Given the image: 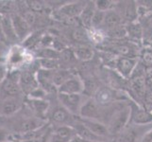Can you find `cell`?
<instances>
[{
	"mask_svg": "<svg viewBox=\"0 0 152 142\" xmlns=\"http://www.w3.org/2000/svg\"><path fill=\"white\" fill-rule=\"evenodd\" d=\"M32 63V60H28V54L24 46L14 45L12 46L6 56V65L9 70L19 69L20 67Z\"/></svg>",
	"mask_w": 152,
	"mask_h": 142,
	"instance_id": "obj_2",
	"label": "cell"
},
{
	"mask_svg": "<svg viewBox=\"0 0 152 142\" xmlns=\"http://www.w3.org/2000/svg\"><path fill=\"white\" fill-rule=\"evenodd\" d=\"M48 117L50 121L49 123L52 126H55V127L62 125L74 126L77 118V117L72 115L70 112H68L61 104L56 105L53 108L49 109Z\"/></svg>",
	"mask_w": 152,
	"mask_h": 142,
	"instance_id": "obj_4",
	"label": "cell"
},
{
	"mask_svg": "<svg viewBox=\"0 0 152 142\" xmlns=\"http://www.w3.org/2000/svg\"><path fill=\"white\" fill-rule=\"evenodd\" d=\"M27 96H28V99H45V98L48 96V92L41 86H38L37 88L33 89V90L29 94H28Z\"/></svg>",
	"mask_w": 152,
	"mask_h": 142,
	"instance_id": "obj_34",
	"label": "cell"
},
{
	"mask_svg": "<svg viewBox=\"0 0 152 142\" xmlns=\"http://www.w3.org/2000/svg\"><path fill=\"white\" fill-rule=\"evenodd\" d=\"M104 18H105V13L96 10L95 14H94L93 19H92L91 29H101L103 26V22H104Z\"/></svg>",
	"mask_w": 152,
	"mask_h": 142,
	"instance_id": "obj_31",
	"label": "cell"
},
{
	"mask_svg": "<svg viewBox=\"0 0 152 142\" xmlns=\"http://www.w3.org/2000/svg\"><path fill=\"white\" fill-rule=\"evenodd\" d=\"M28 6L29 7L30 10L31 12H41L42 10H43L44 6H43V4H42L41 2L39 1H28Z\"/></svg>",
	"mask_w": 152,
	"mask_h": 142,
	"instance_id": "obj_36",
	"label": "cell"
},
{
	"mask_svg": "<svg viewBox=\"0 0 152 142\" xmlns=\"http://www.w3.org/2000/svg\"><path fill=\"white\" fill-rule=\"evenodd\" d=\"M85 85L81 79L76 74L67 80L58 88V93L61 94H82L84 92Z\"/></svg>",
	"mask_w": 152,
	"mask_h": 142,
	"instance_id": "obj_11",
	"label": "cell"
},
{
	"mask_svg": "<svg viewBox=\"0 0 152 142\" xmlns=\"http://www.w3.org/2000/svg\"><path fill=\"white\" fill-rule=\"evenodd\" d=\"M151 111H152V110H151Z\"/></svg>",
	"mask_w": 152,
	"mask_h": 142,
	"instance_id": "obj_41",
	"label": "cell"
},
{
	"mask_svg": "<svg viewBox=\"0 0 152 142\" xmlns=\"http://www.w3.org/2000/svg\"><path fill=\"white\" fill-rule=\"evenodd\" d=\"M130 116L129 124L132 125H149L152 124V111L144 108L136 102L129 104Z\"/></svg>",
	"mask_w": 152,
	"mask_h": 142,
	"instance_id": "obj_5",
	"label": "cell"
},
{
	"mask_svg": "<svg viewBox=\"0 0 152 142\" xmlns=\"http://www.w3.org/2000/svg\"><path fill=\"white\" fill-rule=\"evenodd\" d=\"M139 64L135 57L119 56L114 60V68L125 79L132 78L134 70Z\"/></svg>",
	"mask_w": 152,
	"mask_h": 142,
	"instance_id": "obj_8",
	"label": "cell"
},
{
	"mask_svg": "<svg viewBox=\"0 0 152 142\" xmlns=\"http://www.w3.org/2000/svg\"><path fill=\"white\" fill-rule=\"evenodd\" d=\"M120 25H123V16L117 10H111L105 13V18L101 30L104 29L105 31H107Z\"/></svg>",
	"mask_w": 152,
	"mask_h": 142,
	"instance_id": "obj_17",
	"label": "cell"
},
{
	"mask_svg": "<svg viewBox=\"0 0 152 142\" xmlns=\"http://www.w3.org/2000/svg\"><path fill=\"white\" fill-rule=\"evenodd\" d=\"M115 3L116 2L111 1V0H97V1H95L96 9L103 13H107L109 10H113L114 6L116 5Z\"/></svg>",
	"mask_w": 152,
	"mask_h": 142,
	"instance_id": "obj_33",
	"label": "cell"
},
{
	"mask_svg": "<svg viewBox=\"0 0 152 142\" xmlns=\"http://www.w3.org/2000/svg\"><path fill=\"white\" fill-rule=\"evenodd\" d=\"M96 5L95 1L94 2H87L84 9H83L82 13L80 16V20L83 27L87 29H91V25H92V19L94 14L96 12Z\"/></svg>",
	"mask_w": 152,
	"mask_h": 142,
	"instance_id": "obj_23",
	"label": "cell"
},
{
	"mask_svg": "<svg viewBox=\"0 0 152 142\" xmlns=\"http://www.w3.org/2000/svg\"><path fill=\"white\" fill-rule=\"evenodd\" d=\"M123 18L128 21V23L138 21V10L136 2H128L127 6L124 9L123 12Z\"/></svg>",
	"mask_w": 152,
	"mask_h": 142,
	"instance_id": "obj_26",
	"label": "cell"
},
{
	"mask_svg": "<svg viewBox=\"0 0 152 142\" xmlns=\"http://www.w3.org/2000/svg\"><path fill=\"white\" fill-rule=\"evenodd\" d=\"M37 72L38 70L33 69L32 63L28 65V67L25 68L23 71H21L19 85L21 86L23 93L29 94L33 89L39 86L37 81Z\"/></svg>",
	"mask_w": 152,
	"mask_h": 142,
	"instance_id": "obj_7",
	"label": "cell"
},
{
	"mask_svg": "<svg viewBox=\"0 0 152 142\" xmlns=\"http://www.w3.org/2000/svg\"><path fill=\"white\" fill-rule=\"evenodd\" d=\"M80 118L86 119H94L101 121V106L96 103V102L92 98H88L84 104L82 105L80 109ZM102 122V121H101Z\"/></svg>",
	"mask_w": 152,
	"mask_h": 142,
	"instance_id": "obj_9",
	"label": "cell"
},
{
	"mask_svg": "<svg viewBox=\"0 0 152 142\" xmlns=\"http://www.w3.org/2000/svg\"><path fill=\"white\" fill-rule=\"evenodd\" d=\"M94 99L96 102V103L101 107L108 106L114 101V95L113 92L107 87L98 88L97 91L95 93V98Z\"/></svg>",
	"mask_w": 152,
	"mask_h": 142,
	"instance_id": "obj_20",
	"label": "cell"
},
{
	"mask_svg": "<svg viewBox=\"0 0 152 142\" xmlns=\"http://www.w3.org/2000/svg\"><path fill=\"white\" fill-rule=\"evenodd\" d=\"M24 94L18 81H15L7 77L1 83V99L17 98Z\"/></svg>",
	"mask_w": 152,
	"mask_h": 142,
	"instance_id": "obj_12",
	"label": "cell"
},
{
	"mask_svg": "<svg viewBox=\"0 0 152 142\" xmlns=\"http://www.w3.org/2000/svg\"><path fill=\"white\" fill-rule=\"evenodd\" d=\"M22 107V99L17 98H5L0 101V115L2 116H12L18 112Z\"/></svg>",
	"mask_w": 152,
	"mask_h": 142,
	"instance_id": "obj_13",
	"label": "cell"
},
{
	"mask_svg": "<svg viewBox=\"0 0 152 142\" xmlns=\"http://www.w3.org/2000/svg\"><path fill=\"white\" fill-rule=\"evenodd\" d=\"M130 108L129 105L116 109L111 116L108 123L106 124L111 135H120L129 124Z\"/></svg>",
	"mask_w": 152,
	"mask_h": 142,
	"instance_id": "obj_1",
	"label": "cell"
},
{
	"mask_svg": "<svg viewBox=\"0 0 152 142\" xmlns=\"http://www.w3.org/2000/svg\"><path fill=\"white\" fill-rule=\"evenodd\" d=\"M0 101H1V85H0Z\"/></svg>",
	"mask_w": 152,
	"mask_h": 142,
	"instance_id": "obj_40",
	"label": "cell"
},
{
	"mask_svg": "<svg viewBox=\"0 0 152 142\" xmlns=\"http://www.w3.org/2000/svg\"><path fill=\"white\" fill-rule=\"evenodd\" d=\"M9 69L6 65V64H0V85L5 81V79L7 78Z\"/></svg>",
	"mask_w": 152,
	"mask_h": 142,
	"instance_id": "obj_37",
	"label": "cell"
},
{
	"mask_svg": "<svg viewBox=\"0 0 152 142\" xmlns=\"http://www.w3.org/2000/svg\"><path fill=\"white\" fill-rule=\"evenodd\" d=\"M1 34L4 39L12 44H15L19 41L15 33L13 24L10 15H3L1 19Z\"/></svg>",
	"mask_w": 152,
	"mask_h": 142,
	"instance_id": "obj_15",
	"label": "cell"
},
{
	"mask_svg": "<svg viewBox=\"0 0 152 142\" xmlns=\"http://www.w3.org/2000/svg\"><path fill=\"white\" fill-rule=\"evenodd\" d=\"M127 36L134 42H143V28L140 21H134L126 25Z\"/></svg>",
	"mask_w": 152,
	"mask_h": 142,
	"instance_id": "obj_22",
	"label": "cell"
},
{
	"mask_svg": "<svg viewBox=\"0 0 152 142\" xmlns=\"http://www.w3.org/2000/svg\"><path fill=\"white\" fill-rule=\"evenodd\" d=\"M75 74L72 73L68 69H57L53 71V75H52V82H53L54 85L59 88L62 83H64L67 80H69L71 77H73Z\"/></svg>",
	"mask_w": 152,
	"mask_h": 142,
	"instance_id": "obj_25",
	"label": "cell"
},
{
	"mask_svg": "<svg viewBox=\"0 0 152 142\" xmlns=\"http://www.w3.org/2000/svg\"><path fill=\"white\" fill-rule=\"evenodd\" d=\"M140 142H152V127L146 131Z\"/></svg>",
	"mask_w": 152,
	"mask_h": 142,
	"instance_id": "obj_38",
	"label": "cell"
},
{
	"mask_svg": "<svg viewBox=\"0 0 152 142\" xmlns=\"http://www.w3.org/2000/svg\"><path fill=\"white\" fill-rule=\"evenodd\" d=\"M77 135V132L73 126L69 125H62L54 127L52 136L57 139H60L65 142H69L74 136Z\"/></svg>",
	"mask_w": 152,
	"mask_h": 142,
	"instance_id": "obj_18",
	"label": "cell"
},
{
	"mask_svg": "<svg viewBox=\"0 0 152 142\" xmlns=\"http://www.w3.org/2000/svg\"><path fill=\"white\" fill-rule=\"evenodd\" d=\"M87 2H72L67 3L64 6H61L59 10L60 13L66 18H75L80 17L82 13L83 9H84Z\"/></svg>",
	"mask_w": 152,
	"mask_h": 142,
	"instance_id": "obj_16",
	"label": "cell"
},
{
	"mask_svg": "<svg viewBox=\"0 0 152 142\" xmlns=\"http://www.w3.org/2000/svg\"><path fill=\"white\" fill-rule=\"evenodd\" d=\"M74 54L76 59H78L80 61L86 62L90 61L94 57V50L91 47L87 46H77L76 49H74Z\"/></svg>",
	"mask_w": 152,
	"mask_h": 142,
	"instance_id": "obj_27",
	"label": "cell"
},
{
	"mask_svg": "<svg viewBox=\"0 0 152 142\" xmlns=\"http://www.w3.org/2000/svg\"><path fill=\"white\" fill-rule=\"evenodd\" d=\"M86 98L82 94H61L58 93V101L62 107H64L72 115L78 117L82 105L86 102Z\"/></svg>",
	"mask_w": 152,
	"mask_h": 142,
	"instance_id": "obj_3",
	"label": "cell"
},
{
	"mask_svg": "<svg viewBox=\"0 0 152 142\" xmlns=\"http://www.w3.org/2000/svg\"><path fill=\"white\" fill-rule=\"evenodd\" d=\"M106 33V36H109L113 39H116V40H120V39H124L125 37H127V30H126V25H120L117 26L110 30L105 31Z\"/></svg>",
	"mask_w": 152,
	"mask_h": 142,
	"instance_id": "obj_29",
	"label": "cell"
},
{
	"mask_svg": "<svg viewBox=\"0 0 152 142\" xmlns=\"http://www.w3.org/2000/svg\"><path fill=\"white\" fill-rule=\"evenodd\" d=\"M78 120L87 127L90 131L94 134H96L98 136H101V138H108L110 139V136H112L111 134H110L107 125L99 121V120H94V119H86V118H81L80 117H77Z\"/></svg>",
	"mask_w": 152,
	"mask_h": 142,
	"instance_id": "obj_14",
	"label": "cell"
},
{
	"mask_svg": "<svg viewBox=\"0 0 152 142\" xmlns=\"http://www.w3.org/2000/svg\"><path fill=\"white\" fill-rule=\"evenodd\" d=\"M13 13V4L10 1H0V15H12Z\"/></svg>",
	"mask_w": 152,
	"mask_h": 142,
	"instance_id": "obj_35",
	"label": "cell"
},
{
	"mask_svg": "<svg viewBox=\"0 0 152 142\" xmlns=\"http://www.w3.org/2000/svg\"><path fill=\"white\" fill-rule=\"evenodd\" d=\"M28 103L30 105L31 110H33V112L37 115V118H44L48 117V114L49 111V103L48 102L45 101V99H29Z\"/></svg>",
	"mask_w": 152,
	"mask_h": 142,
	"instance_id": "obj_21",
	"label": "cell"
},
{
	"mask_svg": "<svg viewBox=\"0 0 152 142\" xmlns=\"http://www.w3.org/2000/svg\"><path fill=\"white\" fill-rule=\"evenodd\" d=\"M10 18H12L13 28L15 30V33L17 35L18 40L19 41L26 40L31 34L30 32L31 27L27 22V20L24 18V16H21V15L17 13H12L10 15Z\"/></svg>",
	"mask_w": 152,
	"mask_h": 142,
	"instance_id": "obj_10",
	"label": "cell"
},
{
	"mask_svg": "<svg viewBox=\"0 0 152 142\" xmlns=\"http://www.w3.org/2000/svg\"><path fill=\"white\" fill-rule=\"evenodd\" d=\"M48 142H65V141H62V140H60V139H57V138H53V136L51 135V138H50V139H49Z\"/></svg>",
	"mask_w": 152,
	"mask_h": 142,
	"instance_id": "obj_39",
	"label": "cell"
},
{
	"mask_svg": "<svg viewBox=\"0 0 152 142\" xmlns=\"http://www.w3.org/2000/svg\"><path fill=\"white\" fill-rule=\"evenodd\" d=\"M39 63V65L41 69L45 70H57L60 69V61L58 59H42L37 60Z\"/></svg>",
	"mask_w": 152,
	"mask_h": 142,
	"instance_id": "obj_28",
	"label": "cell"
},
{
	"mask_svg": "<svg viewBox=\"0 0 152 142\" xmlns=\"http://www.w3.org/2000/svg\"><path fill=\"white\" fill-rule=\"evenodd\" d=\"M45 123L43 120L39 118H28L24 119L19 125V133L18 134H24L28 133L30 131H33L40 128L41 126H43Z\"/></svg>",
	"mask_w": 152,
	"mask_h": 142,
	"instance_id": "obj_24",
	"label": "cell"
},
{
	"mask_svg": "<svg viewBox=\"0 0 152 142\" xmlns=\"http://www.w3.org/2000/svg\"><path fill=\"white\" fill-rule=\"evenodd\" d=\"M88 30H89L88 37L90 38V40L93 41L94 43H96V44L102 43L105 39V37H106V33H105V31H103L101 29H88Z\"/></svg>",
	"mask_w": 152,
	"mask_h": 142,
	"instance_id": "obj_32",
	"label": "cell"
},
{
	"mask_svg": "<svg viewBox=\"0 0 152 142\" xmlns=\"http://www.w3.org/2000/svg\"><path fill=\"white\" fill-rule=\"evenodd\" d=\"M140 59L145 67H152V47L145 46L140 52Z\"/></svg>",
	"mask_w": 152,
	"mask_h": 142,
	"instance_id": "obj_30",
	"label": "cell"
},
{
	"mask_svg": "<svg viewBox=\"0 0 152 142\" xmlns=\"http://www.w3.org/2000/svg\"><path fill=\"white\" fill-rule=\"evenodd\" d=\"M140 23L143 28V42L145 46L152 47V13L141 17Z\"/></svg>",
	"mask_w": 152,
	"mask_h": 142,
	"instance_id": "obj_19",
	"label": "cell"
},
{
	"mask_svg": "<svg viewBox=\"0 0 152 142\" xmlns=\"http://www.w3.org/2000/svg\"><path fill=\"white\" fill-rule=\"evenodd\" d=\"M152 127V124L149 125H132L126 128L119 135L118 139L114 142H140L141 138L145 134L148 130Z\"/></svg>",
	"mask_w": 152,
	"mask_h": 142,
	"instance_id": "obj_6",
	"label": "cell"
}]
</instances>
